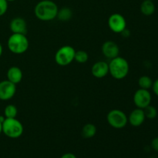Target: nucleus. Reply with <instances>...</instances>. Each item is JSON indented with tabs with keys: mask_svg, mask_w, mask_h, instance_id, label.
Wrapping results in <instances>:
<instances>
[{
	"mask_svg": "<svg viewBox=\"0 0 158 158\" xmlns=\"http://www.w3.org/2000/svg\"><path fill=\"white\" fill-rule=\"evenodd\" d=\"M89 59L88 53L84 50L76 51L75 56H74V60L79 63H85L87 62Z\"/></svg>",
	"mask_w": 158,
	"mask_h": 158,
	"instance_id": "nucleus-21",
	"label": "nucleus"
},
{
	"mask_svg": "<svg viewBox=\"0 0 158 158\" xmlns=\"http://www.w3.org/2000/svg\"><path fill=\"white\" fill-rule=\"evenodd\" d=\"M91 73L96 78H103L109 73V63L104 61L97 62L93 65Z\"/></svg>",
	"mask_w": 158,
	"mask_h": 158,
	"instance_id": "nucleus-12",
	"label": "nucleus"
},
{
	"mask_svg": "<svg viewBox=\"0 0 158 158\" xmlns=\"http://www.w3.org/2000/svg\"><path fill=\"white\" fill-rule=\"evenodd\" d=\"M153 80L148 76H142L138 80V86L140 89H149L152 87Z\"/></svg>",
	"mask_w": 158,
	"mask_h": 158,
	"instance_id": "nucleus-18",
	"label": "nucleus"
},
{
	"mask_svg": "<svg viewBox=\"0 0 158 158\" xmlns=\"http://www.w3.org/2000/svg\"><path fill=\"white\" fill-rule=\"evenodd\" d=\"M129 63L126 59L117 56L110 60L109 63V73L116 80L124 79L129 73Z\"/></svg>",
	"mask_w": 158,
	"mask_h": 158,
	"instance_id": "nucleus-2",
	"label": "nucleus"
},
{
	"mask_svg": "<svg viewBox=\"0 0 158 158\" xmlns=\"http://www.w3.org/2000/svg\"><path fill=\"white\" fill-rule=\"evenodd\" d=\"M8 2H13V1H15V0H7Z\"/></svg>",
	"mask_w": 158,
	"mask_h": 158,
	"instance_id": "nucleus-28",
	"label": "nucleus"
},
{
	"mask_svg": "<svg viewBox=\"0 0 158 158\" xmlns=\"http://www.w3.org/2000/svg\"><path fill=\"white\" fill-rule=\"evenodd\" d=\"M76 50L71 46H63L56 51L55 61L59 66H66L74 60Z\"/></svg>",
	"mask_w": 158,
	"mask_h": 158,
	"instance_id": "nucleus-5",
	"label": "nucleus"
},
{
	"mask_svg": "<svg viewBox=\"0 0 158 158\" xmlns=\"http://www.w3.org/2000/svg\"><path fill=\"white\" fill-rule=\"evenodd\" d=\"M106 120L110 126L115 129H122L128 123V117L124 112L118 109L110 111L106 116Z\"/></svg>",
	"mask_w": 158,
	"mask_h": 158,
	"instance_id": "nucleus-6",
	"label": "nucleus"
},
{
	"mask_svg": "<svg viewBox=\"0 0 158 158\" xmlns=\"http://www.w3.org/2000/svg\"><path fill=\"white\" fill-rule=\"evenodd\" d=\"M2 133L9 138H19L23 134V125L16 118H6L2 123Z\"/></svg>",
	"mask_w": 158,
	"mask_h": 158,
	"instance_id": "nucleus-4",
	"label": "nucleus"
},
{
	"mask_svg": "<svg viewBox=\"0 0 158 158\" xmlns=\"http://www.w3.org/2000/svg\"><path fill=\"white\" fill-rule=\"evenodd\" d=\"M97 127L93 123H86L82 128L81 134L83 138L89 139L94 137L97 134Z\"/></svg>",
	"mask_w": 158,
	"mask_h": 158,
	"instance_id": "nucleus-16",
	"label": "nucleus"
},
{
	"mask_svg": "<svg viewBox=\"0 0 158 158\" xmlns=\"http://www.w3.org/2000/svg\"><path fill=\"white\" fill-rule=\"evenodd\" d=\"M15 93L16 85L8 80L0 82V100L4 101L11 100Z\"/></svg>",
	"mask_w": 158,
	"mask_h": 158,
	"instance_id": "nucleus-9",
	"label": "nucleus"
},
{
	"mask_svg": "<svg viewBox=\"0 0 158 158\" xmlns=\"http://www.w3.org/2000/svg\"><path fill=\"white\" fill-rule=\"evenodd\" d=\"M155 5L152 0H143L140 5V12L146 16L153 15L155 12Z\"/></svg>",
	"mask_w": 158,
	"mask_h": 158,
	"instance_id": "nucleus-15",
	"label": "nucleus"
},
{
	"mask_svg": "<svg viewBox=\"0 0 158 158\" xmlns=\"http://www.w3.org/2000/svg\"><path fill=\"white\" fill-rule=\"evenodd\" d=\"M60 158H77L73 154H71V153H67V154H63Z\"/></svg>",
	"mask_w": 158,
	"mask_h": 158,
	"instance_id": "nucleus-25",
	"label": "nucleus"
},
{
	"mask_svg": "<svg viewBox=\"0 0 158 158\" xmlns=\"http://www.w3.org/2000/svg\"><path fill=\"white\" fill-rule=\"evenodd\" d=\"M143 110V112H144L146 118L150 119V120H153V119L157 117V108L154 107V106H151V105L150 104Z\"/></svg>",
	"mask_w": 158,
	"mask_h": 158,
	"instance_id": "nucleus-20",
	"label": "nucleus"
},
{
	"mask_svg": "<svg viewBox=\"0 0 158 158\" xmlns=\"http://www.w3.org/2000/svg\"><path fill=\"white\" fill-rule=\"evenodd\" d=\"M108 26L115 33H121L127 29V21L121 14L114 13L108 19Z\"/></svg>",
	"mask_w": 158,
	"mask_h": 158,
	"instance_id": "nucleus-7",
	"label": "nucleus"
},
{
	"mask_svg": "<svg viewBox=\"0 0 158 158\" xmlns=\"http://www.w3.org/2000/svg\"><path fill=\"white\" fill-rule=\"evenodd\" d=\"M58 10V6L53 1L42 0L35 5L34 13L38 19L47 22L56 18Z\"/></svg>",
	"mask_w": 158,
	"mask_h": 158,
	"instance_id": "nucleus-1",
	"label": "nucleus"
},
{
	"mask_svg": "<svg viewBox=\"0 0 158 158\" xmlns=\"http://www.w3.org/2000/svg\"><path fill=\"white\" fill-rule=\"evenodd\" d=\"M151 147L154 151L158 152V137L153 139L151 141Z\"/></svg>",
	"mask_w": 158,
	"mask_h": 158,
	"instance_id": "nucleus-23",
	"label": "nucleus"
},
{
	"mask_svg": "<svg viewBox=\"0 0 158 158\" xmlns=\"http://www.w3.org/2000/svg\"><path fill=\"white\" fill-rule=\"evenodd\" d=\"M102 53L106 58L109 60L116 58L119 56L120 53V49L119 46L114 41H106L102 46Z\"/></svg>",
	"mask_w": 158,
	"mask_h": 158,
	"instance_id": "nucleus-10",
	"label": "nucleus"
},
{
	"mask_svg": "<svg viewBox=\"0 0 158 158\" xmlns=\"http://www.w3.org/2000/svg\"><path fill=\"white\" fill-rule=\"evenodd\" d=\"M23 73L22 69L18 66H11L7 71V80L17 85L22 81Z\"/></svg>",
	"mask_w": 158,
	"mask_h": 158,
	"instance_id": "nucleus-14",
	"label": "nucleus"
},
{
	"mask_svg": "<svg viewBox=\"0 0 158 158\" xmlns=\"http://www.w3.org/2000/svg\"><path fill=\"white\" fill-rule=\"evenodd\" d=\"M73 16V12L69 8L63 7L59 9L57 13V18L61 21H68Z\"/></svg>",
	"mask_w": 158,
	"mask_h": 158,
	"instance_id": "nucleus-17",
	"label": "nucleus"
},
{
	"mask_svg": "<svg viewBox=\"0 0 158 158\" xmlns=\"http://www.w3.org/2000/svg\"><path fill=\"white\" fill-rule=\"evenodd\" d=\"M8 49L14 54H23L27 51L29 42L26 35L12 33L8 39Z\"/></svg>",
	"mask_w": 158,
	"mask_h": 158,
	"instance_id": "nucleus-3",
	"label": "nucleus"
},
{
	"mask_svg": "<svg viewBox=\"0 0 158 158\" xmlns=\"http://www.w3.org/2000/svg\"><path fill=\"white\" fill-rule=\"evenodd\" d=\"M151 88L153 89L154 94H155L157 97H158V79H157L154 82H153V85Z\"/></svg>",
	"mask_w": 158,
	"mask_h": 158,
	"instance_id": "nucleus-24",
	"label": "nucleus"
},
{
	"mask_svg": "<svg viewBox=\"0 0 158 158\" xmlns=\"http://www.w3.org/2000/svg\"><path fill=\"white\" fill-rule=\"evenodd\" d=\"M18 109L12 104L7 105L4 110V116L6 118H16Z\"/></svg>",
	"mask_w": 158,
	"mask_h": 158,
	"instance_id": "nucleus-19",
	"label": "nucleus"
},
{
	"mask_svg": "<svg viewBox=\"0 0 158 158\" xmlns=\"http://www.w3.org/2000/svg\"><path fill=\"white\" fill-rule=\"evenodd\" d=\"M2 132V123L0 122V134H1Z\"/></svg>",
	"mask_w": 158,
	"mask_h": 158,
	"instance_id": "nucleus-27",
	"label": "nucleus"
},
{
	"mask_svg": "<svg viewBox=\"0 0 158 158\" xmlns=\"http://www.w3.org/2000/svg\"><path fill=\"white\" fill-rule=\"evenodd\" d=\"M151 93L148 89H139L135 92L134 95V103L137 108L144 109L146 106L151 104Z\"/></svg>",
	"mask_w": 158,
	"mask_h": 158,
	"instance_id": "nucleus-8",
	"label": "nucleus"
},
{
	"mask_svg": "<svg viewBox=\"0 0 158 158\" xmlns=\"http://www.w3.org/2000/svg\"><path fill=\"white\" fill-rule=\"evenodd\" d=\"M9 28L12 33L26 35L27 32V23L26 20L21 17H15L12 19L9 24Z\"/></svg>",
	"mask_w": 158,
	"mask_h": 158,
	"instance_id": "nucleus-11",
	"label": "nucleus"
},
{
	"mask_svg": "<svg viewBox=\"0 0 158 158\" xmlns=\"http://www.w3.org/2000/svg\"><path fill=\"white\" fill-rule=\"evenodd\" d=\"M145 119H146V117H145L143 110L137 108L130 114L128 117V122L131 126L137 127L141 126L144 123Z\"/></svg>",
	"mask_w": 158,
	"mask_h": 158,
	"instance_id": "nucleus-13",
	"label": "nucleus"
},
{
	"mask_svg": "<svg viewBox=\"0 0 158 158\" xmlns=\"http://www.w3.org/2000/svg\"><path fill=\"white\" fill-rule=\"evenodd\" d=\"M7 0H0V16H2L8 10Z\"/></svg>",
	"mask_w": 158,
	"mask_h": 158,
	"instance_id": "nucleus-22",
	"label": "nucleus"
},
{
	"mask_svg": "<svg viewBox=\"0 0 158 158\" xmlns=\"http://www.w3.org/2000/svg\"><path fill=\"white\" fill-rule=\"evenodd\" d=\"M2 52H3V48H2V46L1 43H0V57H1V56L2 55Z\"/></svg>",
	"mask_w": 158,
	"mask_h": 158,
	"instance_id": "nucleus-26",
	"label": "nucleus"
}]
</instances>
